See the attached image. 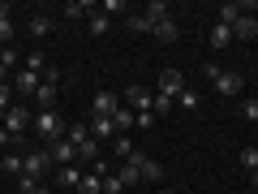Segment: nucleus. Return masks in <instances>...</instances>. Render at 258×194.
Masks as SVG:
<instances>
[{
  "label": "nucleus",
  "instance_id": "f257e3e1",
  "mask_svg": "<svg viewBox=\"0 0 258 194\" xmlns=\"http://www.w3.org/2000/svg\"><path fill=\"white\" fill-rule=\"evenodd\" d=\"M203 78H211L215 91L224 95V100H232V95L245 91V78L237 74V69H220V65H203Z\"/></svg>",
  "mask_w": 258,
  "mask_h": 194
},
{
  "label": "nucleus",
  "instance_id": "f03ea898",
  "mask_svg": "<svg viewBox=\"0 0 258 194\" xmlns=\"http://www.w3.org/2000/svg\"><path fill=\"white\" fill-rule=\"evenodd\" d=\"M64 138L78 147V160H91V164H95V147H99V142H95L91 125H69V129H64Z\"/></svg>",
  "mask_w": 258,
  "mask_h": 194
},
{
  "label": "nucleus",
  "instance_id": "7ed1b4c3",
  "mask_svg": "<svg viewBox=\"0 0 258 194\" xmlns=\"http://www.w3.org/2000/svg\"><path fill=\"white\" fill-rule=\"evenodd\" d=\"M35 134L47 142V147H52V142H60V134H64V121L56 117V108H47V112H39V117H35Z\"/></svg>",
  "mask_w": 258,
  "mask_h": 194
},
{
  "label": "nucleus",
  "instance_id": "20e7f679",
  "mask_svg": "<svg viewBox=\"0 0 258 194\" xmlns=\"http://www.w3.org/2000/svg\"><path fill=\"white\" fill-rule=\"evenodd\" d=\"M47 168H52V156H47V151H26V156H22V177H35V181H43Z\"/></svg>",
  "mask_w": 258,
  "mask_h": 194
},
{
  "label": "nucleus",
  "instance_id": "39448f33",
  "mask_svg": "<svg viewBox=\"0 0 258 194\" xmlns=\"http://www.w3.org/2000/svg\"><path fill=\"white\" fill-rule=\"evenodd\" d=\"M39 86H43V78L30 74V69H18V74H13V95H22V100H35Z\"/></svg>",
  "mask_w": 258,
  "mask_h": 194
},
{
  "label": "nucleus",
  "instance_id": "423d86ee",
  "mask_svg": "<svg viewBox=\"0 0 258 194\" xmlns=\"http://www.w3.org/2000/svg\"><path fill=\"white\" fill-rule=\"evenodd\" d=\"M103 173H108V164H103V160H95V164L82 173V185H78V194H103Z\"/></svg>",
  "mask_w": 258,
  "mask_h": 194
},
{
  "label": "nucleus",
  "instance_id": "0eeeda50",
  "mask_svg": "<svg viewBox=\"0 0 258 194\" xmlns=\"http://www.w3.org/2000/svg\"><path fill=\"white\" fill-rule=\"evenodd\" d=\"M26 125H35V117H26V104H13V108L5 112V129H9L13 138H22Z\"/></svg>",
  "mask_w": 258,
  "mask_h": 194
},
{
  "label": "nucleus",
  "instance_id": "6e6552de",
  "mask_svg": "<svg viewBox=\"0 0 258 194\" xmlns=\"http://www.w3.org/2000/svg\"><path fill=\"white\" fill-rule=\"evenodd\" d=\"M47 156H52V164H56V168H69V164H78V147H74L69 138L52 142V147H47Z\"/></svg>",
  "mask_w": 258,
  "mask_h": 194
},
{
  "label": "nucleus",
  "instance_id": "1a4fd4ad",
  "mask_svg": "<svg viewBox=\"0 0 258 194\" xmlns=\"http://www.w3.org/2000/svg\"><path fill=\"white\" fill-rule=\"evenodd\" d=\"M151 104H155V95H151L147 86H134V82H129V91H125V108H134V112H151Z\"/></svg>",
  "mask_w": 258,
  "mask_h": 194
},
{
  "label": "nucleus",
  "instance_id": "9d476101",
  "mask_svg": "<svg viewBox=\"0 0 258 194\" xmlns=\"http://www.w3.org/2000/svg\"><path fill=\"white\" fill-rule=\"evenodd\" d=\"M181 91H185V74H181V69H164V74H159V95L176 100Z\"/></svg>",
  "mask_w": 258,
  "mask_h": 194
},
{
  "label": "nucleus",
  "instance_id": "9b49d317",
  "mask_svg": "<svg viewBox=\"0 0 258 194\" xmlns=\"http://www.w3.org/2000/svg\"><path fill=\"white\" fill-rule=\"evenodd\" d=\"M129 156H134V164L142 168V181H159V177H164V168H159L155 160L147 156V151H138V147H134V151H129ZM129 156H125V160H129Z\"/></svg>",
  "mask_w": 258,
  "mask_h": 194
},
{
  "label": "nucleus",
  "instance_id": "f8f14e48",
  "mask_svg": "<svg viewBox=\"0 0 258 194\" xmlns=\"http://www.w3.org/2000/svg\"><path fill=\"white\" fill-rule=\"evenodd\" d=\"M91 134H95V142H108V138L116 142V138H120L116 125H112V117H95V121H91Z\"/></svg>",
  "mask_w": 258,
  "mask_h": 194
},
{
  "label": "nucleus",
  "instance_id": "ddd939ff",
  "mask_svg": "<svg viewBox=\"0 0 258 194\" xmlns=\"http://www.w3.org/2000/svg\"><path fill=\"white\" fill-rule=\"evenodd\" d=\"M116 108H120V100H116L112 91H99V95H95V104H91V112H95V117H112Z\"/></svg>",
  "mask_w": 258,
  "mask_h": 194
},
{
  "label": "nucleus",
  "instance_id": "4468645a",
  "mask_svg": "<svg viewBox=\"0 0 258 194\" xmlns=\"http://www.w3.org/2000/svg\"><path fill=\"white\" fill-rule=\"evenodd\" d=\"M151 35H155L159 43H176V35H181V26H176L172 18H164V22H155V26H151Z\"/></svg>",
  "mask_w": 258,
  "mask_h": 194
},
{
  "label": "nucleus",
  "instance_id": "2eb2a0df",
  "mask_svg": "<svg viewBox=\"0 0 258 194\" xmlns=\"http://www.w3.org/2000/svg\"><path fill=\"white\" fill-rule=\"evenodd\" d=\"M232 39H258V18L241 13V18H237V26H232Z\"/></svg>",
  "mask_w": 258,
  "mask_h": 194
},
{
  "label": "nucleus",
  "instance_id": "dca6fc26",
  "mask_svg": "<svg viewBox=\"0 0 258 194\" xmlns=\"http://www.w3.org/2000/svg\"><path fill=\"white\" fill-rule=\"evenodd\" d=\"M134 121H138V112H134V108H125V104H120V108L112 112V125H116V134H125V129H134Z\"/></svg>",
  "mask_w": 258,
  "mask_h": 194
},
{
  "label": "nucleus",
  "instance_id": "f3484780",
  "mask_svg": "<svg viewBox=\"0 0 258 194\" xmlns=\"http://www.w3.org/2000/svg\"><path fill=\"white\" fill-rule=\"evenodd\" d=\"M116 177H120V185H138V181H142V168H138V164H134V156H129V160H125V164H120V168H116Z\"/></svg>",
  "mask_w": 258,
  "mask_h": 194
},
{
  "label": "nucleus",
  "instance_id": "a211bd4d",
  "mask_svg": "<svg viewBox=\"0 0 258 194\" xmlns=\"http://www.w3.org/2000/svg\"><path fill=\"white\" fill-rule=\"evenodd\" d=\"M249 9V5H220V9H215V13H220V26H237V18H241V13H245Z\"/></svg>",
  "mask_w": 258,
  "mask_h": 194
},
{
  "label": "nucleus",
  "instance_id": "6ab92c4d",
  "mask_svg": "<svg viewBox=\"0 0 258 194\" xmlns=\"http://www.w3.org/2000/svg\"><path fill=\"white\" fill-rule=\"evenodd\" d=\"M0 43H5V47L13 43V9H9V5H0Z\"/></svg>",
  "mask_w": 258,
  "mask_h": 194
},
{
  "label": "nucleus",
  "instance_id": "aec40b11",
  "mask_svg": "<svg viewBox=\"0 0 258 194\" xmlns=\"http://www.w3.org/2000/svg\"><path fill=\"white\" fill-rule=\"evenodd\" d=\"M125 26L134 30V35H151V18L147 13H125Z\"/></svg>",
  "mask_w": 258,
  "mask_h": 194
},
{
  "label": "nucleus",
  "instance_id": "412c9836",
  "mask_svg": "<svg viewBox=\"0 0 258 194\" xmlns=\"http://www.w3.org/2000/svg\"><path fill=\"white\" fill-rule=\"evenodd\" d=\"M26 30H30V39H43L47 30H52V18H43V13H35V18L26 22Z\"/></svg>",
  "mask_w": 258,
  "mask_h": 194
},
{
  "label": "nucleus",
  "instance_id": "4be33fe9",
  "mask_svg": "<svg viewBox=\"0 0 258 194\" xmlns=\"http://www.w3.org/2000/svg\"><path fill=\"white\" fill-rule=\"evenodd\" d=\"M35 104H39V112H47V108H52V104H56V82H43V86H39Z\"/></svg>",
  "mask_w": 258,
  "mask_h": 194
},
{
  "label": "nucleus",
  "instance_id": "5701e85b",
  "mask_svg": "<svg viewBox=\"0 0 258 194\" xmlns=\"http://www.w3.org/2000/svg\"><path fill=\"white\" fill-rule=\"evenodd\" d=\"M211 47H220V52H224V47H232V30L215 22V26H211Z\"/></svg>",
  "mask_w": 258,
  "mask_h": 194
},
{
  "label": "nucleus",
  "instance_id": "b1692460",
  "mask_svg": "<svg viewBox=\"0 0 258 194\" xmlns=\"http://www.w3.org/2000/svg\"><path fill=\"white\" fill-rule=\"evenodd\" d=\"M91 9H95V5H82V0H74V5H64V9H60V18H64V22H78V18H86Z\"/></svg>",
  "mask_w": 258,
  "mask_h": 194
},
{
  "label": "nucleus",
  "instance_id": "393cba45",
  "mask_svg": "<svg viewBox=\"0 0 258 194\" xmlns=\"http://www.w3.org/2000/svg\"><path fill=\"white\" fill-rule=\"evenodd\" d=\"M22 69H30V74H39V78H43L47 69H52V65L43 61V52H26V65H22Z\"/></svg>",
  "mask_w": 258,
  "mask_h": 194
},
{
  "label": "nucleus",
  "instance_id": "a878e982",
  "mask_svg": "<svg viewBox=\"0 0 258 194\" xmlns=\"http://www.w3.org/2000/svg\"><path fill=\"white\" fill-rule=\"evenodd\" d=\"M95 9H99L103 18H116V13H129V5H125V0H99Z\"/></svg>",
  "mask_w": 258,
  "mask_h": 194
},
{
  "label": "nucleus",
  "instance_id": "bb28decb",
  "mask_svg": "<svg viewBox=\"0 0 258 194\" xmlns=\"http://www.w3.org/2000/svg\"><path fill=\"white\" fill-rule=\"evenodd\" d=\"M112 30V18H103L99 9H91V35H108Z\"/></svg>",
  "mask_w": 258,
  "mask_h": 194
},
{
  "label": "nucleus",
  "instance_id": "cd10ccee",
  "mask_svg": "<svg viewBox=\"0 0 258 194\" xmlns=\"http://www.w3.org/2000/svg\"><path fill=\"white\" fill-rule=\"evenodd\" d=\"M60 185H82V168H78V164L60 168Z\"/></svg>",
  "mask_w": 258,
  "mask_h": 194
},
{
  "label": "nucleus",
  "instance_id": "c85d7f7f",
  "mask_svg": "<svg viewBox=\"0 0 258 194\" xmlns=\"http://www.w3.org/2000/svg\"><path fill=\"white\" fill-rule=\"evenodd\" d=\"M241 168H245V173H258V147H245V151H241Z\"/></svg>",
  "mask_w": 258,
  "mask_h": 194
},
{
  "label": "nucleus",
  "instance_id": "c756f323",
  "mask_svg": "<svg viewBox=\"0 0 258 194\" xmlns=\"http://www.w3.org/2000/svg\"><path fill=\"white\" fill-rule=\"evenodd\" d=\"M103 194H125V185H120L116 173H103Z\"/></svg>",
  "mask_w": 258,
  "mask_h": 194
},
{
  "label": "nucleus",
  "instance_id": "7c9ffc66",
  "mask_svg": "<svg viewBox=\"0 0 258 194\" xmlns=\"http://www.w3.org/2000/svg\"><path fill=\"white\" fill-rule=\"evenodd\" d=\"M9 108H13V82H9V86H0V117H5Z\"/></svg>",
  "mask_w": 258,
  "mask_h": 194
},
{
  "label": "nucleus",
  "instance_id": "2f4dec72",
  "mask_svg": "<svg viewBox=\"0 0 258 194\" xmlns=\"http://www.w3.org/2000/svg\"><path fill=\"white\" fill-rule=\"evenodd\" d=\"M241 117H245V121H258V100H254V95L241 104Z\"/></svg>",
  "mask_w": 258,
  "mask_h": 194
},
{
  "label": "nucleus",
  "instance_id": "473e14b6",
  "mask_svg": "<svg viewBox=\"0 0 258 194\" xmlns=\"http://www.w3.org/2000/svg\"><path fill=\"white\" fill-rule=\"evenodd\" d=\"M176 104H181V108H198V95H194V91H189V86H185V91H181V95H176Z\"/></svg>",
  "mask_w": 258,
  "mask_h": 194
},
{
  "label": "nucleus",
  "instance_id": "72a5a7b5",
  "mask_svg": "<svg viewBox=\"0 0 258 194\" xmlns=\"http://www.w3.org/2000/svg\"><path fill=\"white\" fill-rule=\"evenodd\" d=\"M5 173H13V177H22V156H5Z\"/></svg>",
  "mask_w": 258,
  "mask_h": 194
},
{
  "label": "nucleus",
  "instance_id": "f704fd0d",
  "mask_svg": "<svg viewBox=\"0 0 258 194\" xmlns=\"http://www.w3.org/2000/svg\"><path fill=\"white\" fill-rule=\"evenodd\" d=\"M0 61L9 65V74H18V69H22V65H18V52H13V47H5V56H0Z\"/></svg>",
  "mask_w": 258,
  "mask_h": 194
},
{
  "label": "nucleus",
  "instance_id": "c9c22d12",
  "mask_svg": "<svg viewBox=\"0 0 258 194\" xmlns=\"http://www.w3.org/2000/svg\"><path fill=\"white\" fill-rule=\"evenodd\" d=\"M155 125V112H138V121H134V129H151Z\"/></svg>",
  "mask_w": 258,
  "mask_h": 194
},
{
  "label": "nucleus",
  "instance_id": "e433bc0d",
  "mask_svg": "<svg viewBox=\"0 0 258 194\" xmlns=\"http://www.w3.org/2000/svg\"><path fill=\"white\" fill-rule=\"evenodd\" d=\"M112 151H120V156H129V151H134V142H129V134H120V138L112 142Z\"/></svg>",
  "mask_w": 258,
  "mask_h": 194
},
{
  "label": "nucleus",
  "instance_id": "4c0bfd02",
  "mask_svg": "<svg viewBox=\"0 0 258 194\" xmlns=\"http://www.w3.org/2000/svg\"><path fill=\"white\" fill-rule=\"evenodd\" d=\"M9 142H13V134H9L5 125H0V147H9Z\"/></svg>",
  "mask_w": 258,
  "mask_h": 194
},
{
  "label": "nucleus",
  "instance_id": "58836bf2",
  "mask_svg": "<svg viewBox=\"0 0 258 194\" xmlns=\"http://www.w3.org/2000/svg\"><path fill=\"white\" fill-rule=\"evenodd\" d=\"M249 185H254V190H258V173H249Z\"/></svg>",
  "mask_w": 258,
  "mask_h": 194
},
{
  "label": "nucleus",
  "instance_id": "ea45409f",
  "mask_svg": "<svg viewBox=\"0 0 258 194\" xmlns=\"http://www.w3.org/2000/svg\"><path fill=\"white\" fill-rule=\"evenodd\" d=\"M0 173H5V151H0Z\"/></svg>",
  "mask_w": 258,
  "mask_h": 194
},
{
  "label": "nucleus",
  "instance_id": "a19ab883",
  "mask_svg": "<svg viewBox=\"0 0 258 194\" xmlns=\"http://www.w3.org/2000/svg\"><path fill=\"white\" fill-rule=\"evenodd\" d=\"M0 56H5V43H0Z\"/></svg>",
  "mask_w": 258,
  "mask_h": 194
},
{
  "label": "nucleus",
  "instance_id": "79ce46f5",
  "mask_svg": "<svg viewBox=\"0 0 258 194\" xmlns=\"http://www.w3.org/2000/svg\"><path fill=\"white\" fill-rule=\"evenodd\" d=\"M164 194H176V190H164Z\"/></svg>",
  "mask_w": 258,
  "mask_h": 194
},
{
  "label": "nucleus",
  "instance_id": "37998d69",
  "mask_svg": "<svg viewBox=\"0 0 258 194\" xmlns=\"http://www.w3.org/2000/svg\"><path fill=\"white\" fill-rule=\"evenodd\" d=\"M249 194H258V190H249Z\"/></svg>",
  "mask_w": 258,
  "mask_h": 194
}]
</instances>
